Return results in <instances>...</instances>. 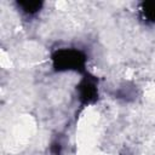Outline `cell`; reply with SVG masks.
Instances as JSON below:
<instances>
[{
    "label": "cell",
    "instance_id": "cell-1",
    "mask_svg": "<svg viewBox=\"0 0 155 155\" xmlns=\"http://www.w3.org/2000/svg\"><path fill=\"white\" fill-rule=\"evenodd\" d=\"M52 64L57 71H84L86 56L75 48H61L52 54Z\"/></svg>",
    "mask_w": 155,
    "mask_h": 155
},
{
    "label": "cell",
    "instance_id": "cell-2",
    "mask_svg": "<svg viewBox=\"0 0 155 155\" xmlns=\"http://www.w3.org/2000/svg\"><path fill=\"white\" fill-rule=\"evenodd\" d=\"M79 99L82 104L93 103L98 98V90L93 78H84L78 86Z\"/></svg>",
    "mask_w": 155,
    "mask_h": 155
},
{
    "label": "cell",
    "instance_id": "cell-5",
    "mask_svg": "<svg viewBox=\"0 0 155 155\" xmlns=\"http://www.w3.org/2000/svg\"><path fill=\"white\" fill-rule=\"evenodd\" d=\"M61 153H62V145L57 142L53 143L51 145V154L52 155H61Z\"/></svg>",
    "mask_w": 155,
    "mask_h": 155
},
{
    "label": "cell",
    "instance_id": "cell-3",
    "mask_svg": "<svg viewBox=\"0 0 155 155\" xmlns=\"http://www.w3.org/2000/svg\"><path fill=\"white\" fill-rule=\"evenodd\" d=\"M17 5L21 11H23L25 15H29V16L38 13L42 7V2L35 1V0H22V1H18Z\"/></svg>",
    "mask_w": 155,
    "mask_h": 155
},
{
    "label": "cell",
    "instance_id": "cell-4",
    "mask_svg": "<svg viewBox=\"0 0 155 155\" xmlns=\"http://www.w3.org/2000/svg\"><path fill=\"white\" fill-rule=\"evenodd\" d=\"M143 17L148 21V22H155V0L151 1H145L140 6Z\"/></svg>",
    "mask_w": 155,
    "mask_h": 155
}]
</instances>
